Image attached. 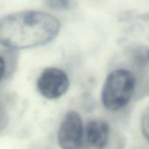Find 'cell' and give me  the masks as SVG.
Listing matches in <instances>:
<instances>
[{"instance_id": "obj_1", "label": "cell", "mask_w": 149, "mask_h": 149, "mask_svg": "<svg viewBox=\"0 0 149 149\" xmlns=\"http://www.w3.org/2000/svg\"><path fill=\"white\" fill-rule=\"evenodd\" d=\"M60 29L59 20L45 12L13 13L0 20V45L13 49L42 46L53 40Z\"/></svg>"}, {"instance_id": "obj_6", "label": "cell", "mask_w": 149, "mask_h": 149, "mask_svg": "<svg viewBox=\"0 0 149 149\" xmlns=\"http://www.w3.org/2000/svg\"><path fill=\"white\" fill-rule=\"evenodd\" d=\"M141 127L143 135L149 143V108L145 111L141 117Z\"/></svg>"}, {"instance_id": "obj_4", "label": "cell", "mask_w": 149, "mask_h": 149, "mask_svg": "<svg viewBox=\"0 0 149 149\" xmlns=\"http://www.w3.org/2000/svg\"><path fill=\"white\" fill-rule=\"evenodd\" d=\"M39 93L44 97L55 100L63 95L69 87V79L63 70L47 68L41 73L36 83Z\"/></svg>"}, {"instance_id": "obj_8", "label": "cell", "mask_w": 149, "mask_h": 149, "mask_svg": "<svg viewBox=\"0 0 149 149\" xmlns=\"http://www.w3.org/2000/svg\"><path fill=\"white\" fill-rule=\"evenodd\" d=\"M4 71H5V61L4 58L0 55V79L4 75Z\"/></svg>"}, {"instance_id": "obj_5", "label": "cell", "mask_w": 149, "mask_h": 149, "mask_svg": "<svg viewBox=\"0 0 149 149\" xmlns=\"http://www.w3.org/2000/svg\"><path fill=\"white\" fill-rule=\"evenodd\" d=\"M109 124L102 119H93L84 130V141L90 149H103L109 139Z\"/></svg>"}, {"instance_id": "obj_2", "label": "cell", "mask_w": 149, "mask_h": 149, "mask_svg": "<svg viewBox=\"0 0 149 149\" xmlns=\"http://www.w3.org/2000/svg\"><path fill=\"white\" fill-rule=\"evenodd\" d=\"M135 78L125 68L113 70L105 80L101 92L103 106L109 111L123 109L130 101L135 89Z\"/></svg>"}, {"instance_id": "obj_7", "label": "cell", "mask_w": 149, "mask_h": 149, "mask_svg": "<svg viewBox=\"0 0 149 149\" xmlns=\"http://www.w3.org/2000/svg\"><path fill=\"white\" fill-rule=\"evenodd\" d=\"M50 7L57 10H68L71 7V0H47Z\"/></svg>"}, {"instance_id": "obj_3", "label": "cell", "mask_w": 149, "mask_h": 149, "mask_svg": "<svg viewBox=\"0 0 149 149\" xmlns=\"http://www.w3.org/2000/svg\"><path fill=\"white\" fill-rule=\"evenodd\" d=\"M58 141L62 149H82L84 128L80 115L75 111L67 112L58 131Z\"/></svg>"}]
</instances>
